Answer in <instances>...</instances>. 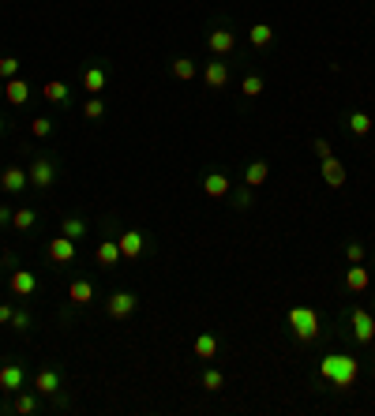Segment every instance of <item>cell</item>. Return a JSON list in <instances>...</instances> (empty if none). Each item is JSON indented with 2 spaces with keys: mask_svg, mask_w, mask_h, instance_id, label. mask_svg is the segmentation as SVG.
I'll use <instances>...</instances> for the list:
<instances>
[{
  "mask_svg": "<svg viewBox=\"0 0 375 416\" xmlns=\"http://www.w3.org/2000/svg\"><path fill=\"white\" fill-rule=\"evenodd\" d=\"M319 375L323 383H331L334 390H353L356 379H360V360L349 353H326L319 360Z\"/></svg>",
  "mask_w": 375,
  "mask_h": 416,
  "instance_id": "cell-1",
  "label": "cell"
},
{
  "mask_svg": "<svg viewBox=\"0 0 375 416\" xmlns=\"http://www.w3.org/2000/svg\"><path fill=\"white\" fill-rule=\"evenodd\" d=\"M286 319H289V330H293V338H297L300 345H312V341L323 338V322H319V311L308 308V304H293V308L286 311Z\"/></svg>",
  "mask_w": 375,
  "mask_h": 416,
  "instance_id": "cell-2",
  "label": "cell"
},
{
  "mask_svg": "<svg viewBox=\"0 0 375 416\" xmlns=\"http://www.w3.org/2000/svg\"><path fill=\"white\" fill-rule=\"evenodd\" d=\"M26 177H30V188L49 191L53 184H57V177H60V165L53 162L49 154H34V162L26 165Z\"/></svg>",
  "mask_w": 375,
  "mask_h": 416,
  "instance_id": "cell-3",
  "label": "cell"
},
{
  "mask_svg": "<svg viewBox=\"0 0 375 416\" xmlns=\"http://www.w3.org/2000/svg\"><path fill=\"white\" fill-rule=\"evenodd\" d=\"M349 334H353L356 345H372L375 341V315L368 308H360V304L349 308Z\"/></svg>",
  "mask_w": 375,
  "mask_h": 416,
  "instance_id": "cell-4",
  "label": "cell"
},
{
  "mask_svg": "<svg viewBox=\"0 0 375 416\" xmlns=\"http://www.w3.org/2000/svg\"><path fill=\"white\" fill-rule=\"evenodd\" d=\"M135 308H139V297H135V293H128V289H116V293H109V297H105V315L113 319V322L132 319Z\"/></svg>",
  "mask_w": 375,
  "mask_h": 416,
  "instance_id": "cell-5",
  "label": "cell"
},
{
  "mask_svg": "<svg viewBox=\"0 0 375 416\" xmlns=\"http://www.w3.org/2000/svg\"><path fill=\"white\" fill-rule=\"evenodd\" d=\"M207 49H210V57H222V60L233 57L236 53V31L229 23H218L214 31L207 34Z\"/></svg>",
  "mask_w": 375,
  "mask_h": 416,
  "instance_id": "cell-6",
  "label": "cell"
},
{
  "mask_svg": "<svg viewBox=\"0 0 375 416\" xmlns=\"http://www.w3.org/2000/svg\"><path fill=\"white\" fill-rule=\"evenodd\" d=\"M30 386L38 390L42 397H57L64 390V375H60V367L57 364H42L38 372L30 375Z\"/></svg>",
  "mask_w": 375,
  "mask_h": 416,
  "instance_id": "cell-7",
  "label": "cell"
},
{
  "mask_svg": "<svg viewBox=\"0 0 375 416\" xmlns=\"http://www.w3.org/2000/svg\"><path fill=\"white\" fill-rule=\"evenodd\" d=\"M45 255H49V263L53 266H71L79 259V244L71 236H53V240H45Z\"/></svg>",
  "mask_w": 375,
  "mask_h": 416,
  "instance_id": "cell-8",
  "label": "cell"
},
{
  "mask_svg": "<svg viewBox=\"0 0 375 416\" xmlns=\"http://www.w3.org/2000/svg\"><path fill=\"white\" fill-rule=\"evenodd\" d=\"M8 289H12L15 300H30V297H38L42 281H38V274H34V270H23V266H15L12 277H8Z\"/></svg>",
  "mask_w": 375,
  "mask_h": 416,
  "instance_id": "cell-9",
  "label": "cell"
},
{
  "mask_svg": "<svg viewBox=\"0 0 375 416\" xmlns=\"http://www.w3.org/2000/svg\"><path fill=\"white\" fill-rule=\"evenodd\" d=\"M26 379H30V372H26L19 360H8V364H0V390H4V394L23 390Z\"/></svg>",
  "mask_w": 375,
  "mask_h": 416,
  "instance_id": "cell-10",
  "label": "cell"
},
{
  "mask_svg": "<svg viewBox=\"0 0 375 416\" xmlns=\"http://www.w3.org/2000/svg\"><path fill=\"white\" fill-rule=\"evenodd\" d=\"M79 83H83V90H87V94H102V90H105V83H109V64H105V60L87 64V68H83V76H79Z\"/></svg>",
  "mask_w": 375,
  "mask_h": 416,
  "instance_id": "cell-11",
  "label": "cell"
},
{
  "mask_svg": "<svg viewBox=\"0 0 375 416\" xmlns=\"http://www.w3.org/2000/svg\"><path fill=\"white\" fill-rule=\"evenodd\" d=\"M94 263L102 266V270H116V266L124 263V255H121V244H116V236L98 240V248H94Z\"/></svg>",
  "mask_w": 375,
  "mask_h": 416,
  "instance_id": "cell-12",
  "label": "cell"
},
{
  "mask_svg": "<svg viewBox=\"0 0 375 416\" xmlns=\"http://www.w3.org/2000/svg\"><path fill=\"white\" fill-rule=\"evenodd\" d=\"M203 83H207V90H225V87H229V60H222V57L207 60Z\"/></svg>",
  "mask_w": 375,
  "mask_h": 416,
  "instance_id": "cell-13",
  "label": "cell"
},
{
  "mask_svg": "<svg viewBox=\"0 0 375 416\" xmlns=\"http://www.w3.org/2000/svg\"><path fill=\"white\" fill-rule=\"evenodd\" d=\"M94 297H98V289H94V281H90V277H71V281H68V300H71V308H87Z\"/></svg>",
  "mask_w": 375,
  "mask_h": 416,
  "instance_id": "cell-14",
  "label": "cell"
},
{
  "mask_svg": "<svg viewBox=\"0 0 375 416\" xmlns=\"http://www.w3.org/2000/svg\"><path fill=\"white\" fill-rule=\"evenodd\" d=\"M0 188H4L8 196H19V191L30 188V177H26L23 165H8V169L0 173Z\"/></svg>",
  "mask_w": 375,
  "mask_h": 416,
  "instance_id": "cell-15",
  "label": "cell"
},
{
  "mask_svg": "<svg viewBox=\"0 0 375 416\" xmlns=\"http://www.w3.org/2000/svg\"><path fill=\"white\" fill-rule=\"evenodd\" d=\"M116 244H121L124 259H139L143 248H146V233H143V229H124V233L116 236Z\"/></svg>",
  "mask_w": 375,
  "mask_h": 416,
  "instance_id": "cell-16",
  "label": "cell"
},
{
  "mask_svg": "<svg viewBox=\"0 0 375 416\" xmlns=\"http://www.w3.org/2000/svg\"><path fill=\"white\" fill-rule=\"evenodd\" d=\"M203 191H207L210 199H229V191H233V180L225 177V173L210 169V173H203Z\"/></svg>",
  "mask_w": 375,
  "mask_h": 416,
  "instance_id": "cell-17",
  "label": "cell"
},
{
  "mask_svg": "<svg viewBox=\"0 0 375 416\" xmlns=\"http://www.w3.org/2000/svg\"><path fill=\"white\" fill-rule=\"evenodd\" d=\"M38 409H42V394H38V390H26V386H23V390H15V394H12V413H19V416H34Z\"/></svg>",
  "mask_w": 375,
  "mask_h": 416,
  "instance_id": "cell-18",
  "label": "cell"
},
{
  "mask_svg": "<svg viewBox=\"0 0 375 416\" xmlns=\"http://www.w3.org/2000/svg\"><path fill=\"white\" fill-rule=\"evenodd\" d=\"M218 349H222V341H218V334H210V330L195 334V341H191V353H195V360H218Z\"/></svg>",
  "mask_w": 375,
  "mask_h": 416,
  "instance_id": "cell-19",
  "label": "cell"
},
{
  "mask_svg": "<svg viewBox=\"0 0 375 416\" xmlns=\"http://www.w3.org/2000/svg\"><path fill=\"white\" fill-rule=\"evenodd\" d=\"M368 281H372V270L364 263H349L345 270V293H368Z\"/></svg>",
  "mask_w": 375,
  "mask_h": 416,
  "instance_id": "cell-20",
  "label": "cell"
},
{
  "mask_svg": "<svg viewBox=\"0 0 375 416\" xmlns=\"http://www.w3.org/2000/svg\"><path fill=\"white\" fill-rule=\"evenodd\" d=\"M270 177V162L267 158H252L248 165H244V180L241 184H248V188H263Z\"/></svg>",
  "mask_w": 375,
  "mask_h": 416,
  "instance_id": "cell-21",
  "label": "cell"
},
{
  "mask_svg": "<svg viewBox=\"0 0 375 416\" xmlns=\"http://www.w3.org/2000/svg\"><path fill=\"white\" fill-rule=\"evenodd\" d=\"M323 184H326V188H345V165L342 162H338L334 158V154H331V158H323Z\"/></svg>",
  "mask_w": 375,
  "mask_h": 416,
  "instance_id": "cell-22",
  "label": "cell"
},
{
  "mask_svg": "<svg viewBox=\"0 0 375 416\" xmlns=\"http://www.w3.org/2000/svg\"><path fill=\"white\" fill-rule=\"evenodd\" d=\"M345 128L356 135V139H364V135H372V128H375V120L364 113V109H353L349 116H345Z\"/></svg>",
  "mask_w": 375,
  "mask_h": 416,
  "instance_id": "cell-23",
  "label": "cell"
},
{
  "mask_svg": "<svg viewBox=\"0 0 375 416\" xmlns=\"http://www.w3.org/2000/svg\"><path fill=\"white\" fill-rule=\"evenodd\" d=\"M4 98H8V105H26V98H30V83L26 79H8V87H4Z\"/></svg>",
  "mask_w": 375,
  "mask_h": 416,
  "instance_id": "cell-24",
  "label": "cell"
},
{
  "mask_svg": "<svg viewBox=\"0 0 375 416\" xmlns=\"http://www.w3.org/2000/svg\"><path fill=\"white\" fill-rule=\"evenodd\" d=\"M42 94H45V101H53V105H68V101H71V90H68V83H64V79H49L42 87Z\"/></svg>",
  "mask_w": 375,
  "mask_h": 416,
  "instance_id": "cell-25",
  "label": "cell"
},
{
  "mask_svg": "<svg viewBox=\"0 0 375 416\" xmlns=\"http://www.w3.org/2000/svg\"><path fill=\"white\" fill-rule=\"evenodd\" d=\"M60 233L71 236V240H83V236L90 233V221H87L83 214H68V218L60 221Z\"/></svg>",
  "mask_w": 375,
  "mask_h": 416,
  "instance_id": "cell-26",
  "label": "cell"
},
{
  "mask_svg": "<svg viewBox=\"0 0 375 416\" xmlns=\"http://www.w3.org/2000/svg\"><path fill=\"white\" fill-rule=\"evenodd\" d=\"M169 71H173V79H180V83H191L199 76V68H195V60H191V57H173Z\"/></svg>",
  "mask_w": 375,
  "mask_h": 416,
  "instance_id": "cell-27",
  "label": "cell"
},
{
  "mask_svg": "<svg viewBox=\"0 0 375 416\" xmlns=\"http://www.w3.org/2000/svg\"><path fill=\"white\" fill-rule=\"evenodd\" d=\"M34 225H38V210H34V207H15V214H12V229H15V233H30Z\"/></svg>",
  "mask_w": 375,
  "mask_h": 416,
  "instance_id": "cell-28",
  "label": "cell"
},
{
  "mask_svg": "<svg viewBox=\"0 0 375 416\" xmlns=\"http://www.w3.org/2000/svg\"><path fill=\"white\" fill-rule=\"evenodd\" d=\"M270 42H274V26H270V23L248 26V45H252V49H267Z\"/></svg>",
  "mask_w": 375,
  "mask_h": 416,
  "instance_id": "cell-29",
  "label": "cell"
},
{
  "mask_svg": "<svg viewBox=\"0 0 375 416\" xmlns=\"http://www.w3.org/2000/svg\"><path fill=\"white\" fill-rule=\"evenodd\" d=\"M229 207L233 210H252L255 207V188H248V184H236V188L229 191Z\"/></svg>",
  "mask_w": 375,
  "mask_h": 416,
  "instance_id": "cell-30",
  "label": "cell"
},
{
  "mask_svg": "<svg viewBox=\"0 0 375 416\" xmlns=\"http://www.w3.org/2000/svg\"><path fill=\"white\" fill-rule=\"evenodd\" d=\"M263 90H267V79H263L259 71H248L244 83H241V94H244V98H259Z\"/></svg>",
  "mask_w": 375,
  "mask_h": 416,
  "instance_id": "cell-31",
  "label": "cell"
},
{
  "mask_svg": "<svg viewBox=\"0 0 375 416\" xmlns=\"http://www.w3.org/2000/svg\"><path fill=\"white\" fill-rule=\"evenodd\" d=\"M83 116L87 120H105V101H102V94H87V101H83Z\"/></svg>",
  "mask_w": 375,
  "mask_h": 416,
  "instance_id": "cell-32",
  "label": "cell"
},
{
  "mask_svg": "<svg viewBox=\"0 0 375 416\" xmlns=\"http://www.w3.org/2000/svg\"><path fill=\"white\" fill-rule=\"evenodd\" d=\"M199 386H203L207 394H218V390H222V386H225V375L218 372V367H207V372L199 375Z\"/></svg>",
  "mask_w": 375,
  "mask_h": 416,
  "instance_id": "cell-33",
  "label": "cell"
},
{
  "mask_svg": "<svg viewBox=\"0 0 375 416\" xmlns=\"http://www.w3.org/2000/svg\"><path fill=\"white\" fill-rule=\"evenodd\" d=\"M8 327L15 330V334H30V327H34V315L26 308H15V315H12V322Z\"/></svg>",
  "mask_w": 375,
  "mask_h": 416,
  "instance_id": "cell-34",
  "label": "cell"
},
{
  "mask_svg": "<svg viewBox=\"0 0 375 416\" xmlns=\"http://www.w3.org/2000/svg\"><path fill=\"white\" fill-rule=\"evenodd\" d=\"M53 128H57V124H53V116H34V120H30V135H34V139H49Z\"/></svg>",
  "mask_w": 375,
  "mask_h": 416,
  "instance_id": "cell-35",
  "label": "cell"
},
{
  "mask_svg": "<svg viewBox=\"0 0 375 416\" xmlns=\"http://www.w3.org/2000/svg\"><path fill=\"white\" fill-rule=\"evenodd\" d=\"M345 259H349V263H364V259H368V244H364V240H349V244H345Z\"/></svg>",
  "mask_w": 375,
  "mask_h": 416,
  "instance_id": "cell-36",
  "label": "cell"
},
{
  "mask_svg": "<svg viewBox=\"0 0 375 416\" xmlns=\"http://www.w3.org/2000/svg\"><path fill=\"white\" fill-rule=\"evenodd\" d=\"M15 76H19V60H15V57H0V79H15Z\"/></svg>",
  "mask_w": 375,
  "mask_h": 416,
  "instance_id": "cell-37",
  "label": "cell"
},
{
  "mask_svg": "<svg viewBox=\"0 0 375 416\" xmlns=\"http://www.w3.org/2000/svg\"><path fill=\"white\" fill-rule=\"evenodd\" d=\"M312 154H315V158H319V162H323V158H331V154H334V146H331V139H323V135H319V139H315V143H312Z\"/></svg>",
  "mask_w": 375,
  "mask_h": 416,
  "instance_id": "cell-38",
  "label": "cell"
},
{
  "mask_svg": "<svg viewBox=\"0 0 375 416\" xmlns=\"http://www.w3.org/2000/svg\"><path fill=\"white\" fill-rule=\"evenodd\" d=\"M12 214H15V210L8 207V202H0V229H8V225H12Z\"/></svg>",
  "mask_w": 375,
  "mask_h": 416,
  "instance_id": "cell-39",
  "label": "cell"
},
{
  "mask_svg": "<svg viewBox=\"0 0 375 416\" xmlns=\"http://www.w3.org/2000/svg\"><path fill=\"white\" fill-rule=\"evenodd\" d=\"M12 315H15V308L0 300V327H8V322H12Z\"/></svg>",
  "mask_w": 375,
  "mask_h": 416,
  "instance_id": "cell-40",
  "label": "cell"
},
{
  "mask_svg": "<svg viewBox=\"0 0 375 416\" xmlns=\"http://www.w3.org/2000/svg\"><path fill=\"white\" fill-rule=\"evenodd\" d=\"M4 128H8V120H4V116H0V135H4Z\"/></svg>",
  "mask_w": 375,
  "mask_h": 416,
  "instance_id": "cell-41",
  "label": "cell"
},
{
  "mask_svg": "<svg viewBox=\"0 0 375 416\" xmlns=\"http://www.w3.org/2000/svg\"><path fill=\"white\" fill-rule=\"evenodd\" d=\"M372 315H375V297H372Z\"/></svg>",
  "mask_w": 375,
  "mask_h": 416,
  "instance_id": "cell-42",
  "label": "cell"
}]
</instances>
